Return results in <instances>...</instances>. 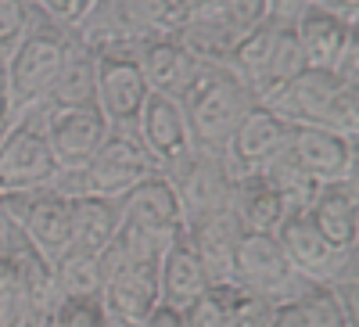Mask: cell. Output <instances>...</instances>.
<instances>
[{"label":"cell","mask_w":359,"mask_h":327,"mask_svg":"<svg viewBox=\"0 0 359 327\" xmlns=\"http://www.w3.org/2000/svg\"><path fill=\"white\" fill-rule=\"evenodd\" d=\"M151 173H158V169L147 159L137 130L133 126H108V137L94 152V159L79 169H57L50 191L65 194V198H83V194L123 198L130 187H137Z\"/></svg>","instance_id":"obj_1"},{"label":"cell","mask_w":359,"mask_h":327,"mask_svg":"<svg viewBox=\"0 0 359 327\" xmlns=\"http://www.w3.org/2000/svg\"><path fill=\"white\" fill-rule=\"evenodd\" d=\"M180 105H184L194 147H205V152H219L223 155L226 140L233 137V130L241 126V119L259 101L226 65H205L198 83L184 94Z\"/></svg>","instance_id":"obj_2"},{"label":"cell","mask_w":359,"mask_h":327,"mask_svg":"<svg viewBox=\"0 0 359 327\" xmlns=\"http://www.w3.org/2000/svg\"><path fill=\"white\" fill-rule=\"evenodd\" d=\"M69 44H72V29L57 25L36 11L33 29H29L25 40L4 62V86H8V98L15 108L43 105L57 69H62V58H65Z\"/></svg>","instance_id":"obj_3"},{"label":"cell","mask_w":359,"mask_h":327,"mask_svg":"<svg viewBox=\"0 0 359 327\" xmlns=\"http://www.w3.org/2000/svg\"><path fill=\"white\" fill-rule=\"evenodd\" d=\"M57 162L43 133V105L18 108L0 133V191H43L54 184Z\"/></svg>","instance_id":"obj_4"},{"label":"cell","mask_w":359,"mask_h":327,"mask_svg":"<svg viewBox=\"0 0 359 327\" xmlns=\"http://www.w3.org/2000/svg\"><path fill=\"white\" fill-rule=\"evenodd\" d=\"M162 176L169 180L180 213H184V227L216 213H230V194H233V180L230 166L223 162L219 152H205V147H191L184 159H176L169 169H162Z\"/></svg>","instance_id":"obj_5"},{"label":"cell","mask_w":359,"mask_h":327,"mask_svg":"<svg viewBox=\"0 0 359 327\" xmlns=\"http://www.w3.org/2000/svg\"><path fill=\"white\" fill-rule=\"evenodd\" d=\"M101 302L111 327H137L158 299V259H130L111 245L101 252Z\"/></svg>","instance_id":"obj_6"},{"label":"cell","mask_w":359,"mask_h":327,"mask_svg":"<svg viewBox=\"0 0 359 327\" xmlns=\"http://www.w3.org/2000/svg\"><path fill=\"white\" fill-rule=\"evenodd\" d=\"M230 284L245 288V291H255V295H262V299H269L277 306V302L291 299L294 291H302L313 281H302L294 274V266L287 262L277 234H241L237 252H233Z\"/></svg>","instance_id":"obj_7"},{"label":"cell","mask_w":359,"mask_h":327,"mask_svg":"<svg viewBox=\"0 0 359 327\" xmlns=\"http://www.w3.org/2000/svg\"><path fill=\"white\" fill-rule=\"evenodd\" d=\"M277 241H280L287 262L294 266V274L302 281H313V284H334V281L355 274V266H359V255H355L359 248L331 245L316 230L309 213L284 216V223L277 230Z\"/></svg>","instance_id":"obj_8"},{"label":"cell","mask_w":359,"mask_h":327,"mask_svg":"<svg viewBox=\"0 0 359 327\" xmlns=\"http://www.w3.org/2000/svg\"><path fill=\"white\" fill-rule=\"evenodd\" d=\"M287 159H294L313 180L334 184L359 176V137H341L327 126H291L287 133Z\"/></svg>","instance_id":"obj_9"},{"label":"cell","mask_w":359,"mask_h":327,"mask_svg":"<svg viewBox=\"0 0 359 327\" xmlns=\"http://www.w3.org/2000/svg\"><path fill=\"white\" fill-rule=\"evenodd\" d=\"M43 133L57 169H79L94 159L108 137V119L97 105L86 108H43Z\"/></svg>","instance_id":"obj_10"},{"label":"cell","mask_w":359,"mask_h":327,"mask_svg":"<svg viewBox=\"0 0 359 327\" xmlns=\"http://www.w3.org/2000/svg\"><path fill=\"white\" fill-rule=\"evenodd\" d=\"M140 144L147 159L155 162V169H169L176 159H184L194 140H191V126H187V115H184V105L176 98H165V94H147L137 123H133Z\"/></svg>","instance_id":"obj_11"},{"label":"cell","mask_w":359,"mask_h":327,"mask_svg":"<svg viewBox=\"0 0 359 327\" xmlns=\"http://www.w3.org/2000/svg\"><path fill=\"white\" fill-rule=\"evenodd\" d=\"M287 133H291V126L284 119H277L266 105H255L241 119V126L233 130V137L226 140L223 162L230 166L233 176L259 173L262 166H269L287 147Z\"/></svg>","instance_id":"obj_12"},{"label":"cell","mask_w":359,"mask_h":327,"mask_svg":"<svg viewBox=\"0 0 359 327\" xmlns=\"http://www.w3.org/2000/svg\"><path fill=\"white\" fill-rule=\"evenodd\" d=\"M147 94L137 58H97V108L108 126H133Z\"/></svg>","instance_id":"obj_13"},{"label":"cell","mask_w":359,"mask_h":327,"mask_svg":"<svg viewBox=\"0 0 359 327\" xmlns=\"http://www.w3.org/2000/svg\"><path fill=\"white\" fill-rule=\"evenodd\" d=\"M137 65L144 72V83H147V91L151 94H165V98H176V101H184V94L191 91V86L198 83L201 76V62L184 51L172 36H155V40H147L137 54Z\"/></svg>","instance_id":"obj_14"},{"label":"cell","mask_w":359,"mask_h":327,"mask_svg":"<svg viewBox=\"0 0 359 327\" xmlns=\"http://www.w3.org/2000/svg\"><path fill=\"white\" fill-rule=\"evenodd\" d=\"M18 230L47 262H54L57 255H65L72 248V198L57 194L50 187L33 191Z\"/></svg>","instance_id":"obj_15"},{"label":"cell","mask_w":359,"mask_h":327,"mask_svg":"<svg viewBox=\"0 0 359 327\" xmlns=\"http://www.w3.org/2000/svg\"><path fill=\"white\" fill-rule=\"evenodd\" d=\"M291 29H294L298 47L306 54V65L327 69V72H331L338 65V58L359 40V22H345V18L323 11L316 4H309L298 15Z\"/></svg>","instance_id":"obj_16"},{"label":"cell","mask_w":359,"mask_h":327,"mask_svg":"<svg viewBox=\"0 0 359 327\" xmlns=\"http://www.w3.org/2000/svg\"><path fill=\"white\" fill-rule=\"evenodd\" d=\"M208 288H212V281H208L198 252L191 248L187 234H180L158 259V299H162V306L184 313Z\"/></svg>","instance_id":"obj_17"},{"label":"cell","mask_w":359,"mask_h":327,"mask_svg":"<svg viewBox=\"0 0 359 327\" xmlns=\"http://www.w3.org/2000/svg\"><path fill=\"white\" fill-rule=\"evenodd\" d=\"M334 86H338V76L334 72L306 65L294 79H287L280 91L269 94L262 105L273 112L277 119H284L287 126H309V123H316V119H320L327 98L334 94Z\"/></svg>","instance_id":"obj_18"},{"label":"cell","mask_w":359,"mask_h":327,"mask_svg":"<svg viewBox=\"0 0 359 327\" xmlns=\"http://www.w3.org/2000/svg\"><path fill=\"white\" fill-rule=\"evenodd\" d=\"M316 230L338 248H359V176L352 180L320 184V194L309 209Z\"/></svg>","instance_id":"obj_19"},{"label":"cell","mask_w":359,"mask_h":327,"mask_svg":"<svg viewBox=\"0 0 359 327\" xmlns=\"http://www.w3.org/2000/svg\"><path fill=\"white\" fill-rule=\"evenodd\" d=\"M191 248L198 252L205 274L212 284H230L233 277V252L237 241H241V227L233 223L230 213H216V216H205L184 227Z\"/></svg>","instance_id":"obj_20"},{"label":"cell","mask_w":359,"mask_h":327,"mask_svg":"<svg viewBox=\"0 0 359 327\" xmlns=\"http://www.w3.org/2000/svg\"><path fill=\"white\" fill-rule=\"evenodd\" d=\"M86 105H97V54L72 29V44L43 98V108H86Z\"/></svg>","instance_id":"obj_21"},{"label":"cell","mask_w":359,"mask_h":327,"mask_svg":"<svg viewBox=\"0 0 359 327\" xmlns=\"http://www.w3.org/2000/svg\"><path fill=\"white\" fill-rule=\"evenodd\" d=\"M184 51H191L201 65H226V58L237 44V29L208 4V8H198L191 15H184V22H180L172 33H169Z\"/></svg>","instance_id":"obj_22"},{"label":"cell","mask_w":359,"mask_h":327,"mask_svg":"<svg viewBox=\"0 0 359 327\" xmlns=\"http://www.w3.org/2000/svg\"><path fill=\"white\" fill-rule=\"evenodd\" d=\"M230 216L241 227V234H277L284 223V201L266 184L262 173H248L233 180Z\"/></svg>","instance_id":"obj_23"},{"label":"cell","mask_w":359,"mask_h":327,"mask_svg":"<svg viewBox=\"0 0 359 327\" xmlns=\"http://www.w3.org/2000/svg\"><path fill=\"white\" fill-rule=\"evenodd\" d=\"M269 327H348L334 291L327 284H306L291 299L273 306Z\"/></svg>","instance_id":"obj_24"},{"label":"cell","mask_w":359,"mask_h":327,"mask_svg":"<svg viewBox=\"0 0 359 327\" xmlns=\"http://www.w3.org/2000/svg\"><path fill=\"white\" fill-rule=\"evenodd\" d=\"M118 230V198H72V248L104 252Z\"/></svg>","instance_id":"obj_25"},{"label":"cell","mask_w":359,"mask_h":327,"mask_svg":"<svg viewBox=\"0 0 359 327\" xmlns=\"http://www.w3.org/2000/svg\"><path fill=\"white\" fill-rule=\"evenodd\" d=\"M280 29L284 25H277V22H266V25L248 29V33L237 36V44H233V51L226 58V69L241 79L252 94H255V86H259L266 65H269V58H273V51H277Z\"/></svg>","instance_id":"obj_26"},{"label":"cell","mask_w":359,"mask_h":327,"mask_svg":"<svg viewBox=\"0 0 359 327\" xmlns=\"http://www.w3.org/2000/svg\"><path fill=\"white\" fill-rule=\"evenodd\" d=\"M266 176V184L273 187L284 201V216H298V213H309L313 201L320 194V180H313V176L298 166L294 159H287V152H280L269 166L259 169Z\"/></svg>","instance_id":"obj_27"},{"label":"cell","mask_w":359,"mask_h":327,"mask_svg":"<svg viewBox=\"0 0 359 327\" xmlns=\"http://www.w3.org/2000/svg\"><path fill=\"white\" fill-rule=\"evenodd\" d=\"M54 288L57 299L72 295H101V255L69 248L65 255L54 259Z\"/></svg>","instance_id":"obj_28"},{"label":"cell","mask_w":359,"mask_h":327,"mask_svg":"<svg viewBox=\"0 0 359 327\" xmlns=\"http://www.w3.org/2000/svg\"><path fill=\"white\" fill-rule=\"evenodd\" d=\"M302 69H306V54H302V47H298V40H294V29L284 25L280 40H277V51H273V58H269V65H266V72H262V79L255 86V101L262 105L269 94L280 91V86L287 79H294Z\"/></svg>","instance_id":"obj_29"},{"label":"cell","mask_w":359,"mask_h":327,"mask_svg":"<svg viewBox=\"0 0 359 327\" xmlns=\"http://www.w3.org/2000/svg\"><path fill=\"white\" fill-rule=\"evenodd\" d=\"M316 126H327L341 137H359V86L355 83H338L334 94L327 98Z\"/></svg>","instance_id":"obj_30"},{"label":"cell","mask_w":359,"mask_h":327,"mask_svg":"<svg viewBox=\"0 0 359 327\" xmlns=\"http://www.w3.org/2000/svg\"><path fill=\"white\" fill-rule=\"evenodd\" d=\"M273 320V302L255 291H245L237 284H226V313L223 327H269Z\"/></svg>","instance_id":"obj_31"},{"label":"cell","mask_w":359,"mask_h":327,"mask_svg":"<svg viewBox=\"0 0 359 327\" xmlns=\"http://www.w3.org/2000/svg\"><path fill=\"white\" fill-rule=\"evenodd\" d=\"M50 327H111V320L101 295H72V299H57Z\"/></svg>","instance_id":"obj_32"},{"label":"cell","mask_w":359,"mask_h":327,"mask_svg":"<svg viewBox=\"0 0 359 327\" xmlns=\"http://www.w3.org/2000/svg\"><path fill=\"white\" fill-rule=\"evenodd\" d=\"M33 22H36L33 0H0V65L15 54V47L25 40Z\"/></svg>","instance_id":"obj_33"},{"label":"cell","mask_w":359,"mask_h":327,"mask_svg":"<svg viewBox=\"0 0 359 327\" xmlns=\"http://www.w3.org/2000/svg\"><path fill=\"white\" fill-rule=\"evenodd\" d=\"M226 313V284H212L198 302L184 309V327H223Z\"/></svg>","instance_id":"obj_34"},{"label":"cell","mask_w":359,"mask_h":327,"mask_svg":"<svg viewBox=\"0 0 359 327\" xmlns=\"http://www.w3.org/2000/svg\"><path fill=\"white\" fill-rule=\"evenodd\" d=\"M212 8L237 29V33H248V29L269 22V4L266 0H216Z\"/></svg>","instance_id":"obj_35"},{"label":"cell","mask_w":359,"mask_h":327,"mask_svg":"<svg viewBox=\"0 0 359 327\" xmlns=\"http://www.w3.org/2000/svg\"><path fill=\"white\" fill-rule=\"evenodd\" d=\"M33 8L57 22V25H65V29H79V22L97 8V0H33Z\"/></svg>","instance_id":"obj_36"},{"label":"cell","mask_w":359,"mask_h":327,"mask_svg":"<svg viewBox=\"0 0 359 327\" xmlns=\"http://www.w3.org/2000/svg\"><path fill=\"white\" fill-rule=\"evenodd\" d=\"M266 4H269V22L294 25V18L309 8V0H266Z\"/></svg>","instance_id":"obj_37"},{"label":"cell","mask_w":359,"mask_h":327,"mask_svg":"<svg viewBox=\"0 0 359 327\" xmlns=\"http://www.w3.org/2000/svg\"><path fill=\"white\" fill-rule=\"evenodd\" d=\"M137 327H184V313H180V309H169V306L158 302Z\"/></svg>","instance_id":"obj_38"},{"label":"cell","mask_w":359,"mask_h":327,"mask_svg":"<svg viewBox=\"0 0 359 327\" xmlns=\"http://www.w3.org/2000/svg\"><path fill=\"white\" fill-rule=\"evenodd\" d=\"M309 4L331 11V15H338L345 22H359V0H309Z\"/></svg>","instance_id":"obj_39"},{"label":"cell","mask_w":359,"mask_h":327,"mask_svg":"<svg viewBox=\"0 0 359 327\" xmlns=\"http://www.w3.org/2000/svg\"><path fill=\"white\" fill-rule=\"evenodd\" d=\"M15 105H11V98H8V86H4V76H0V133L8 130V123L15 119Z\"/></svg>","instance_id":"obj_40"},{"label":"cell","mask_w":359,"mask_h":327,"mask_svg":"<svg viewBox=\"0 0 359 327\" xmlns=\"http://www.w3.org/2000/svg\"><path fill=\"white\" fill-rule=\"evenodd\" d=\"M208 4H216V0H184L187 15H191V11H198V8H208Z\"/></svg>","instance_id":"obj_41"},{"label":"cell","mask_w":359,"mask_h":327,"mask_svg":"<svg viewBox=\"0 0 359 327\" xmlns=\"http://www.w3.org/2000/svg\"><path fill=\"white\" fill-rule=\"evenodd\" d=\"M0 248H4V227H0Z\"/></svg>","instance_id":"obj_42"},{"label":"cell","mask_w":359,"mask_h":327,"mask_svg":"<svg viewBox=\"0 0 359 327\" xmlns=\"http://www.w3.org/2000/svg\"><path fill=\"white\" fill-rule=\"evenodd\" d=\"M0 76H4V65H0Z\"/></svg>","instance_id":"obj_43"},{"label":"cell","mask_w":359,"mask_h":327,"mask_svg":"<svg viewBox=\"0 0 359 327\" xmlns=\"http://www.w3.org/2000/svg\"><path fill=\"white\" fill-rule=\"evenodd\" d=\"M0 198H4V191H0Z\"/></svg>","instance_id":"obj_44"},{"label":"cell","mask_w":359,"mask_h":327,"mask_svg":"<svg viewBox=\"0 0 359 327\" xmlns=\"http://www.w3.org/2000/svg\"><path fill=\"white\" fill-rule=\"evenodd\" d=\"M47 327H50V320H47Z\"/></svg>","instance_id":"obj_45"}]
</instances>
